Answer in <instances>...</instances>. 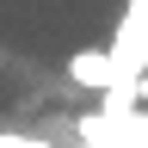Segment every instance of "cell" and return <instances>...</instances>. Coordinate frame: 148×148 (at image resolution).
I'll list each match as a JSON object with an SVG mask.
<instances>
[{
	"instance_id": "6da1fadb",
	"label": "cell",
	"mask_w": 148,
	"mask_h": 148,
	"mask_svg": "<svg viewBox=\"0 0 148 148\" xmlns=\"http://www.w3.org/2000/svg\"><path fill=\"white\" fill-rule=\"evenodd\" d=\"M105 49H111V68H117V86H136L148 74V0H123V18H117Z\"/></svg>"
},
{
	"instance_id": "7a4b0ae2",
	"label": "cell",
	"mask_w": 148,
	"mask_h": 148,
	"mask_svg": "<svg viewBox=\"0 0 148 148\" xmlns=\"http://www.w3.org/2000/svg\"><path fill=\"white\" fill-rule=\"evenodd\" d=\"M68 80L86 86V92H111V86H117L111 49H105V43H99V49H74V56H68Z\"/></svg>"
},
{
	"instance_id": "3957f363",
	"label": "cell",
	"mask_w": 148,
	"mask_h": 148,
	"mask_svg": "<svg viewBox=\"0 0 148 148\" xmlns=\"http://www.w3.org/2000/svg\"><path fill=\"white\" fill-rule=\"evenodd\" d=\"M111 142H117V148H148V105L111 117Z\"/></svg>"
},
{
	"instance_id": "277c9868",
	"label": "cell",
	"mask_w": 148,
	"mask_h": 148,
	"mask_svg": "<svg viewBox=\"0 0 148 148\" xmlns=\"http://www.w3.org/2000/svg\"><path fill=\"white\" fill-rule=\"evenodd\" d=\"M74 136H80V148H117V142H111V117H105V111L80 117V123H74Z\"/></svg>"
},
{
	"instance_id": "5b68a950",
	"label": "cell",
	"mask_w": 148,
	"mask_h": 148,
	"mask_svg": "<svg viewBox=\"0 0 148 148\" xmlns=\"http://www.w3.org/2000/svg\"><path fill=\"white\" fill-rule=\"evenodd\" d=\"M0 148H49L43 136H0Z\"/></svg>"
}]
</instances>
